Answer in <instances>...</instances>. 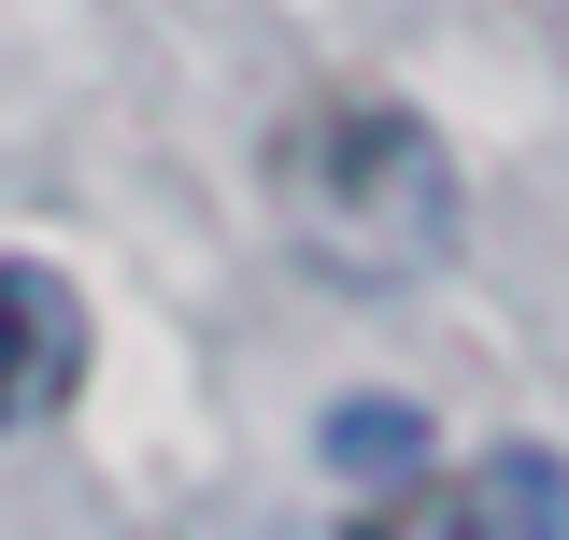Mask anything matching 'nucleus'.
I'll use <instances>...</instances> for the list:
<instances>
[{
  "label": "nucleus",
  "mask_w": 569,
  "mask_h": 540,
  "mask_svg": "<svg viewBox=\"0 0 569 540\" xmlns=\"http://www.w3.org/2000/svg\"><path fill=\"white\" fill-rule=\"evenodd\" d=\"M284 228L299 257L342 270V284H413V270L456 257V142L427 129L413 100H313L271 157Z\"/></svg>",
  "instance_id": "nucleus-1"
},
{
  "label": "nucleus",
  "mask_w": 569,
  "mask_h": 540,
  "mask_svg": "<svg viewBox=\"0 0 569 540\" xmlns=\"http://www.w3.org/2000/svg\"><path fill=\"white\" fill-rule=\"evenodd\" d=\"M342 540H569V456L498 441V456H470V470L385 483Z\"/></svg>",
  "instance_id": "nucleus-2"
},
{
  "label": "nucleus",
  "mask_w": 569,
  "mask_h": 540,
  "mask_svg": "<svg viewBox=\"0 0 569 540\" xmlns=\"http://www.w3.org/2000/svg\"><path fill=\"white\" fill-rule=\"evenodd\" d=\"M86 384V299L43 257H0V427H43Z\"/></svg>",
  "instance_id": "nucleus-3"
},
{
  "label": "nucleus",
  "mask_w": 569,
  "mask_h": 540,
  "mask_svg": "<svg viewBox=\"0 0 569 540\" xmlns=\"http://www.w3.org/2000/svg\"><path fill=\"white\" fill-rule=\"evenodd\" d=\"M328 470L342 483H427L441 441H427V412H399V399H342L328 412Z\"/></svg>",
  "instance_id": "nucleus-4"
}]
</instances>
